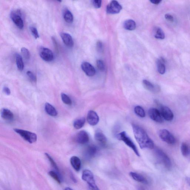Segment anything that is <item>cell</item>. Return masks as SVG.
I'll list each match as a JSON object with an SVG mask.
<instances>
[{
	"mask_svg": "<svg viewBox=\"0 0 190 190\" xmlns=\"http://www.w3.org/2000/svg\"><path fill=\"white\" fill-rule=\"evenodd\" d=\"M132 127L135 139L141 149L154 148V143L142 128L136 124H133Z\"/></svg>",
	"mask_w": 190,
	"mask_h": 190,
	"instance_id": "obj_1",
	"label": "cell"
},
{
	"mask_svg": "<svg viewBox=\"0 0 190 190\" xmlns=\"http://www.w3.org/2000/svg\"><path fill=\"white\" fill-rule=\"evenodd\" d=\"M117 138L118 140L122 141L126 144L128 146L130 147L138 156H140V154L136 145L131 139L129 137L125 132H123L118 133L117 135Z\"/></svg>",
	"mask_w": 190,
	"mask_h": 190,
	"instance_id": "obj_2",
	"label": "cell"
},
{
	"mask_svg": "<svg viewBox=\"0 0 190 190\" xmlns=\"http://www.w3.org/2000/svg\"><path fill=\"white\" fill-rule=\"evenodd\" d=\"M13 130L20 135L26 141L30 143H33L37 141V135L35 134L22 129H14Z\"/></svg>",
	"mask_w": 190,
	"mask_h": 190,
	"instance_id": "obj_3",
	"label": "cell"
},
{
	"mask_svg": "<svg viewBox=\"0 0 190 190\" xmlns=\"http://www.w3.org/2000/svg\"><path fill=\"white\" fill-rule=\"evenodd\" d=\"M156 153L159 160L163 164L165 168L168 170L171 169L172 167L171 161L167 155L160 149L156 150Z\"/></svg>",
	"mask_w": 190,
	"mask_h": 190,
	"instance_id": "obj_4",
	"label": "cell"
},
{
	"mask_svg": "<svg viewBox=\"0 0 190 190\" xmlns=\"http://www.w3.org/2000/svg\"><path fill=\"white\" fill-rule=\"evenodd\" d=\"M160 138L169 144H173L176 142L175 138L171 132L166 129H162L159 132Z\"/></svg>",
	"mask_w": 190,
	"mask_h": 190,
	"instance_id": "obj_5",
	"label": "cell"
},
{
	"mask_svg": "<svg viewBox=\"0 0 190 190\" xmlns=\"http://www.w3.org/2000/svg\"><path fill=\"white\" fill-rule=\"evenodd\" d=\"M82 179L87 183L89 188L96 185L93 173L89 170H84L82 173Z\"/></svg>",
	"mask_w": 190,
	"mask_h": 190,
	"instance_id": "obj_6",
	"label": "cell"
},
{
	"mask_svg": "<svg viewBox=\"0 0 190 190\" xmlns=\"http://www.w3.org/2000/svg\"><path fill=\"white\" fill-rule=\"evenodd\" d=\"M39 53L40 57L45 61L51 62L54 59L52 52L48 48L41 47L39 48Z\"/></svg>",
	"mask_w": 190,
	"mask_h": 190,
	"instance_id": "obj_7",
	"label": "cell"
},
{
	"mask_svg": "<svg viewBox=\"0 0 190 190\" xmlns=\"http://www.w3.org/2000/svg\"><path fill=\"white\" fill-rule=\"evenodd\" d=\"M122 9V7L118 1H112L107 5L106 11L109 14H117L120 13Z\"/></svg>",
	"mask_w": 190,
	"mask_h": 190,
	"instance_id": "obj_8",
	"label": "cell"
},
{
	"mask_svg": "<svg viewBox=\"0 0 190 190\" xmlns=\"http://www.w3.org/2000/svg\"><path fill=\"white\" fill-rule=\"evenodd\" d=\"M21 13L19 10L13 11L10 14L12 21L18 28L22 29L24 28L23 21L21 17Z\"/></svg>",
	"mask_w": 190,
	"mask_h": 190,
	"instance_id": "obj_9",
	"label": "cell"
},
{
	"mask_svg": "<svg viewBox=\"0 0 190 190\" xmlns=\"http://www.w3.org/2000/svg\"><path fill=\"white\" fill-rule=\"evenodd\" d=\"M148 113L149 117L153 121L159 123L163 122V118L160 112L157 109L152 108L149 110Z\"/></svg>",
	"mask_w": 190,
	"mask_h": 190,
	"instance_id": "obj_10",
	"label": "cell"
},
{
	"mask_svg": "<svg viewBox=\"0 0 190 190\" xmlns=\"http://www.w3.org/2000/svg\"><path fill=\"white\" fill-rule=\"evenodd\" d=\"M160 112L163 118L166 121H172L174 118V114L169 108L166 106H161Z\"/></svg>",
	"mask_w": 190,
	"mask_h": 190,
	"instance_id": "obj_11",
	"label": "cell"
},
{
	"mask_svg": "<svg viewBox=\"0 0 190 190\" xmlns=\"http://www.w3.org/2000/svg\"><path fill=\"white\" fill-rule=\"evenodd\" d=\"M82 69L86 75L89 77H92L95 75L96 71L95 68L90 63L84 62L81 65Z\"/></svg>",
	"mask_w": 190,
	"mask_h": 190,
	"instance_id": "obj_12",
	"label": "cell"
},
{
	"mask_svg": "<svg viewBox=\"0 0 190 190\" xmlns=\"http://www.w3.org/2000/svg\"><path fill=\"white\" fill-rule=\"evenodd\" d=\"M89 140V135L84 130L81 131L77 133L75 137V141L77 143L80 144L87 143Z\"/></svg>",
	"mask_w": 190,
	"mask_h": 190,
	"instance_id": "obj_13",
	"label": "cell"
},
{
	"mask_svg": "<svg viewBox=\"0 0 190 190\" xmlns=\"http://www.w3.org/2000/svg\"><path fill=\"white\" fill-rule=\"evenodd\" d=\"M87 121L89 124L92 126L96 125L99 121V118L95 111H89L87 115Z\"/></svg>",
	"mask_w": 190,
	"mask_h": 190,
	"instance_id": "obj_14",
	"label": "cell"
},
{
	"mask_svg": "<svg viewBox=\"0 0 190 190\" xmlns=\"http://www.w3.org/2000/svg\"><path fill=\"white\" fill-rule=\"evenodd\" d=\"M143 84L144 88L150 92L156 93L160 91V88L158 85L153 84L148 80H143Z\"/></svg>",
	"mask_w": 190,
	"mask_h": 190,
	"instance_id": "obj_15",
	"label": "cell"
},
{
	"mask_svg": "<svg viewBox=\"0 0 190 190\" xmlns=\"http://www.w3.org/2000/svg\"><path fill=\"white\" fill-rule=\"evenodd\" d=\"M62 40L66 46L72 47L74 45V41L72 36L69 33H63L61 34Z\"/></svg>",
	"mask_w": 190,
	"mask_h": 190,
	"instance_id": "obj_16",
	"label": "cell"
},
{
	"mask_svg": "<svg viewBox=\"0 0 190 190\" xmlns=\"http://www.w3.org/2000/svg\"><path fill=\"white\" fill-rule=\"evenodd\" d=\"M129 175L134 180L136 181L145 184H147L148 183V180L142 175L136 172H132L129 173Z\"/></svg>",
	"mask_w": 190,
	"mask_h": 190,
	"instance_id": "obj_17",
	"label": "cell"
},
{
	"mask_svg": "<svg viewBox=\"0 0 190 190\" xmlns=\"http://www.w3.org/2000/svg\"><path fill=\"white\" fill-rule=\"evenodd\" d=\"M95 138L96 141L102 145H105L107 142V138L104 134L100 131L97 130L95 132Z\"/></svg>",
	"mask_w": 190,
	"mask_h": 190,
	"instance_id": "obj_18",
	"label": "cell"
},
{
	"mask_svg": "<svg viewBox=\"0 0 190 190\" xmlns=\"http://www.w3.org/2000/svg\"><path fill=\"white\" fill-rule=\"evenodd\" d=\"M70 163L74 169L77 172L80 171L81 163L80 159L77 156H73L70 159Z\"/></svg>",
	"mask_w": 190,
	"mask_h": 190,
	"instance_id": "obj_19",
	"label": "cell"
},
{
	"mask_svg": "<svg viewBox=\"0 0 190 190\" xmlns=\"http://www.w3.org/2000/svg\"><path fill=\"white\" fill-rule=\"evenodd\" d=\"M1 114V117L5 121H11L14 118V115L13 112L7 109H3Z\"/></svg>",
	"mask_w": 190,
	"mask_h": 190,
	"instance_id": "obj_20",
	"label": "cell"
},
{
	"mask_svg": "<svg viewBox=\"0 0 190 190\" xmlns=\"http://www.w3.org/2000/svg\"><path fill=\"white\" fill-rule=\"evenodd\" d=\"M165 61L163 58L158 59L157 61V71L160 74H164L166 72Z\"/></svg>",
	"mask_w": 190,
	"mask_h": 190,
	"instance_id": "obj_21",
	"label": "cell"
},
{
	"mask_svg": "<svg viewBox=\"0 0 190 190\" xmlns=\"http://www.w3.org/2000/svg\"><path fill=\"white\" fill-rule=\"evenodd\" d=\"M123 27L126 30L129 31H133L136 29V23L133 20H127L124 22Z\"/></svg>",
	"mask_w": 190,
	"mask_h": 190,
	"instance_id": "obj_22",
	"label": "cell"
},
{
	"mask_svg": "<svg viewBox=\"0 0 190 190\" xmlns=\"http://www.w3.org/2000/svg\"><path fill=\"white\" fill-rule=\"evenodd\" d=\"M45 109L47 113L51 116H56L58 115V112L56 109L48 103L45 104Z\"/></svg>",
	"mask_w": 190,
	"mask_h": 190,
	"instance_id": "obj_23",
	"label": "cell"
},
{
	"mask_svg": "<svg viewBox=\"0 0 190 190\" xmlns=\"http://www.w3.org/2000/svg\"><path fill=\"white\" fill-rule=\"evenodd\" d=\"M181 151L185 157H187L190 155V146L186 143H182L181 146Z\"/></svg>",
	"mask_w": 190,
	"mask_h": 190,
	"instance_id": "obj_24",
	"label": "cell"
},
{
	"mask_svg": "<svg viewBox=\"0 0 190 190\" xmlns=\"http://www.w3.org/2000/svg\"><path fill=\"white\" fill-rule=\"evenodd\" d=\"M63 17L65 21L68 23H71L73 21V16L72 13L67 9L64 10Z\"/></svg>",
	"mask_w": 190,
	"mask_h": 190,
	"instance_id": "obj_25",
	"label": "cell"
},
{
	"mask_svg": "<svg viewBox=\"0 0 190 190\" xmlns=\"http://www.w3.org/2000/svg\"><path fill=\"white\" fill-rule=\"evenodd\" d=\"M97 149L95 146L89 145L86 149V154L89 157H93L97 153Z\"/></svg>",
	"mask_w": 190,
	"mask_h": 190,
	"instance_id": "obj_26",
	"label": "cell"
},
{
	"mask_svg": "<svg viewBox=\"0 0 190 190\" xmlns=\"http://www.w3.org/2000/svg\"><path fill=\"white\" fill-rule=\"evenodd\" d=\"M16 61L17 67L19 70L23 71L24 68V64L22 58L19 54H17L16 57Z\"/></svg>",
	"mask_w": 190,
	"mask_h": 190,
	"instance_id": "obj_27",
	"label": "cell"
},
{
	"mask_svg": "<svg viewBox=\"0 0 190 190\" xmlns=\"http://www.w3.org/2000/svg\"><path fill=\"white\" fill-rule=\"evenodd\" d=\"M155 37L156 38L163 39L165 38V34L162 29L157 27L155 29Z\"/></svg>",
	"mask_w": 190,
	"mask_h": 190,
	"instance_id": "obj_28",
	"label": "cell"
},
{
	"mask_svg": "<svg viewBox=\"0 0 190 190\" xmlns=\"http://www.w3.org/2000/svg\"><path fill=\"white\" fill-rule=\"evenodd\" d=\"M86 119L84 118H78L74 121V127L75 129H81L84 126Z\"/></svg>",
	"mask_w": 190,
	"mask_h": 190,
	"instance_id": "obj_29",
	"label": "cell"
},
{
	"mask_svg": "<svg viewBox=\"0 0 190 190\" xmlns=\"http://www.w3.org/2000/svg\"><path fill=\"white\" fill-rule=\"evenodd\" d=\"M134 111L135 114L141 118H144L145 116V112L143 109L140 106H137L135 108Z\"/></svg>",
	"mask_w": 190,
	"mask_h": 190,
	"instance_id": "obj_30",
	"label": "cell"
},
{
	"mask_svg": "<svg viewBox=\"0 0 190 190\" xmlns=\"http://www.w3.org/2000/svg\"><path fill=\"white\" fill-rule=\"evenodd\" d=\"M48 174L58 183L59 184L61 183V179L60 176L59 175L58 173L53 171H50L48 172Z\"/></svg>",
	"mask_w": 190,
	"mask_h": 190,
	"instance_id": "obj_31",
	"label": "cell"
},
{
	"mask_svg": "<svg viewBox=\"0 0 190 190\" xmlns=\"http://www.w3.org/2000/svg\"><path fill=\"white\" fill-rule=\"evenodd\" d=\"M61 97L62 101L65 104L68 105H71L72 104V101L71 98L66 94L64 93H61Z\"/></svg>",
	"mask_w": 190,
	"mask_h": 190,
	"instance_id": "obj_32",
	"label": "cell"
},
{
	"mask_svg": "<svg viewBox=\"0 0 190 190\" xmlns=\"http://www.w3.org/2000/svg\"><path fill=\"white\" fill-rule=\"evenodd\" d=\"M45 155L47 156V158L49 160L51 163L52 166L53 167V168H54L56 170V171L58 172H59V169L58 168V167L57 166V164L54 161V160L51 157V156L50 155H49L48 154V153H45Z\"/></svg>",
	"mask_w": 190,
	"mask_h": 190,
	"instance_id": "obj_33",
	"label": "cell"
},
{
	"mask_svg": "<svg viewBox=\"0 0 190 190\" xmlns=\"http://www.w3.org/2000/svg\"><path fill=\"white\" fill-rule=\"evenodd\" d=\"M21 53L25 59H30V53L28 49L25 47H22L21 49Z\"/></svg>",
	"mask_w": 190,
	"mask_h": 190,
	"instance_id": "obj_34",
	"label": "cell"
},
{
	"mask_svg": "<svg viewBox=\"0 0 190 190\" xmlns=\"http://www.w3.org/2000/svg\"><path fill=\"white\" fill-rule=\"evenodd\" d=\"M30 30L32 35L35 38L37 39L39 38V34L36 27L33 26L30 27Z\"/></svg>",
	"mask_w": 190,
	"mask_h": 190,
	"instance_id": "obj_35",
	"label": "cell"
},
{
	"mask_svg": "<svg viewBox=\"0 0 190 190\" xmlns=\"http://www.w3.org/2000/svg\"><path fill=\"white\" fill-rule=\"evenodd\" d=\"M97 67L100 70L104 71L105 69V65L104 62L101 60H98L97 61Z\"/></svg>",
	"mask_w": 190,
	"mask_h": 190,
	"instance_id": "obj_36",
	"label": "cell"
},
{
	"mask_svg": "<svg viewBox=\"0 0 190 190\" xmlns=\"http://www.w3.org/2000/svg\"><path fill=\"white\" fill-rule=\"evenodd\" d=\"M27 75L28 76L29 78H30L32 81L33 82H36V76L33 73V72L31 71H28L27 72Z\"/></svg>",
	"mask_w": 190,
	"mask_h": 190,
	"instance_id": "obj_37",
	"label": "cell"
},
{
	"mask_svg": "<svg viewBox=\"0 0 190 190\" xmlns=\"http://www.w3.org/2000/svg\"><path fill=\"white\" fill-rule=\"evenodd\" d=\"M92 4L96 8H99L101 7L102 1L101 0H93Z\"/></svg>",
	"mask_w": 190,
	"mask_h": 190,
	"instance_id": "obj_38",
	"label": "cell"
},
{
	"mask_svg": "<svg viewBox=\"0 0 190 190\" xmlns=\"http://www.w3.org/2000/svg\"><path fill=\"white\" fill-rule=\"evenodd\" d=\"M103 44L102 42L99 41L97 42V48L98 51L99 52H101L103 51Z\"/></svg>",
	"mask_w": 190,
	"mask_h": 190,
	"instance_id": "obj_39",
	"label": "cell"
},
{
	"mask_svg": "<svg viewBox=\"0 0 190 190\" xmlns=\"http://www.w3.org/2000/svg\"><path fill=\"white\" fill-rule=\"evenodd\" d=\"M165 17L166 19L170 21V22H173L174 21V17L171 15L166 14L165 15Z\"/></svg>",
	"mask_w": 190,
	"mask_h": 190,
	"instance_id": "obj_40",
	"label": "cell"
},
{
	"mask_svg": "<svg viewBox=\"0 0 190 190\" xmlns=\"http://www.w3.org/2000/svg\"><path fill=\"white\" fill-rule=\"evenodd\" d=\"M3 91H4V93L7 95H10L11 93L10 89L7 86H4V89H3Z\"/></svg>",
	"mask_w": 190,
	"mask_h": 190,
	"instance_id": "obj_41",
	"label": "cell"
},
{
	"mask_svg": "<svg viewBox=\"0 0 190 190\" xmlns=\"http://www.w3.org/2000/svg\"><path fill=\"white\" fill-rule=\"evenodd\" d=\"M150 1L153 4H159L162 1H160V0H150Z\"/></svg>",
	"mask_w": 190,
	"mask_h": 190,
	"instance_id": "obj_42",
	"label": "cell"
},
{
	"mask_svg": "<svg viewBox=\"0 0 190 190\" xmlns=\"http://www.w3.org/2000/svg\"><path fill=\"white\" fill-rule=\"evenodd\" d=\"M186 181L187 183L188 184V185L190 186V177H187L186 178Z\"/></svg>",
	"mask_w": 190,
	"mask_h": 190,
	"instance_id": "obj_43",
	"label": "cell"
},
{
	"mask_svg": "<svg viewBox=\"0 0 190 190\" xmlns=\"http://www.w3.org/2000/svg\"><path fill=\"white\" fill-rule=\"evenodd\" d=\"M71 179H72V180L73 181V182H77V180L76 179H75V178L74 177L73 175L72 174H71Z\"/></svg>",
	"mask_w": 190,
	"mask_h": 190,
	"instance_id": "obj_44",
	"label": "cell"
},
{
	"mask_svg": "<svg viewBox=\"0 0 190 190\" xmlns=\"http://www.w3.org/2000/svg\"><path fill=\"white\" fill-rule=\"evenodd\" d=\"M92 190H100L99 188L98 187V186H97L95 187L92 188H91L90 189Z\"/></svg>",
	"mask_w": 190,
	"mask_h": 190,
	"instance_id": "obj_45",
	"label": "cell"
},
{
	"mask_svg": "<svg viewBox=\"0 0 190 190\" xmlns=\"http://www.w3.org/2000/svg\"><path fill=\"white\" fill-rule=\"evenodd\" d=\"M138 190H145V189H144L142 187H139V188H138Z\"/></svg>",
	"mask_w": 190,
	"mask_h": 190,
	"instance_id": "obj_46",
	"label": "cell"
},
{
	"mask_svg": "<svg viewBox=\"0 0 190 190\" xmlns=\"http://www.w3.org/2000/svg\"><path fill=\"white\" fill-rule=\"evenodd\" d=\"M65 190H73L72 189L69 188H65Z\"/></svg>",
	"mask_w": 190,
	"mask_h": 190,
	"instance_id": "obj_47",
	"label": "cell"
}]
</instances>
